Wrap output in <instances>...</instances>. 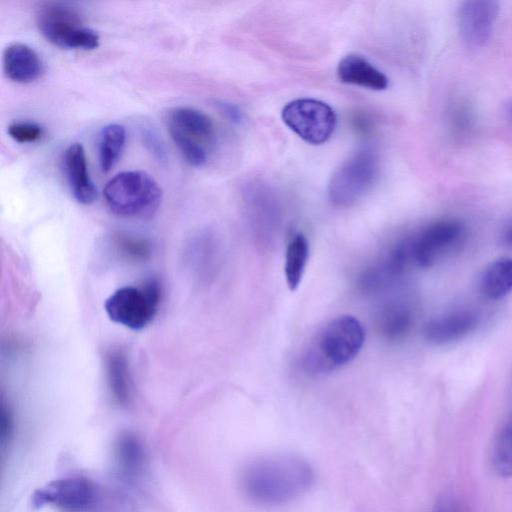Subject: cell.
<instances>
[{
    "instance_id": "6da1fadb",
    "label": "cell",
    "mask_w": 512,
    "mask_h": 512,
    "mask_svg": "<svg viewBox=\"0 0 512 512\" xmlns=\"http://www.w3.org/2000/svg\"><path fill=\"white\" fill-rule=\"evenodd\" d=\"M315 474L304 458L290 453L259 457L245 466L240 484L245 496L261 506H279L302 496Z\"/></svg>"
},
{
    "instance_id": "7a4b0ae2",
    "label": "cell",
    "mask_w": 512,
    "mask_h": 512,
    "mask_svg": "<svg viewBox=\"0 0 512 512\" xmlns=\"http://www.w3.org/2000/svg\"><path fill=\"white\" fill-rule=\"evenodd\" d=\"M365 340L361 322L351 315L337 316L325 323L302 352L300 363L309 375L321 376L348 364Z\"/></svg>"
},
{
    "instance_id": "3957f363",
    "label": "cell",
    "mask_w": 512,
    "mask_h": 512,
    "mask_svg": "<svg viewBox=\"0 0 512 512\" xmlns=\"http://www.w3.org/2000/svg\"><path fill=\"white\" fill-rule=\"evenodd\" d=\"M110 211L126 218H149L158 210L162 190L144 171H123L110 179L103 190Z\"/></svg>"
},
{
    "instance_id": "277c9868",
    "label": "cell",
    "mask_w": 512,
    "mask_h": 512,
    "mask_svg": "<svg viewBox=\"0 0 512 512\" xmlns=\"http://www.w3.org/2000/svg\"><path fill=\"white\" fill-rule=\"evenodd\" d=\"M167 131L185 161L203 166L215 138V126L204 112L188 106L170 108L165 116Z\"/></svg>"
},
{
    "instance_id": "5b68a950",
    "label": "cell",
    "mask_w": 512,
    "mask_h": 512,
    "mask_svg": "<svg viewBox=\"0 0 512 512\" xmlns=\"http://www.w3.org/2000/svg\"><path fill=\"white\" fill-rule=\"evenodd\" d=\"M379 158L375 150L364 147L344 160L328 183V198L338 207H348L360 200L375 183Z\"/></svg>"
},
{
    "instance_id": "8992f818",
    "label": "cell",
    "mask_w": 512,
    "mask_h": 512,
    "mask_svg": "<svg viewBox=\"0 0 512 512\" xmlns=\"http://www.w3.org/2000/svg\"><path fill=\"white\" fill-rule=\"evenodd\" d=\"M36 22L41 34L56 46L82 50L99 46L98 33L86 26L79 11L68 4H45L38 10Z\"/></svg>"
},
{
    "instance_id": "52a82bcc",
    "label": "cell",
    "mask_w": 512,
    "mask_h": 512,
    "mask_svg": "<svg viewBox=\"0 0 512 512\" xmlns=\"http://www.w3.org/2000/svg\"><path fill=\"white\" fill-rule=\"evenodd\" d=\"M161 299V288L154 278L138 286H124L112 293L104 303L111 321L132 330H141L154 319Z\"/></svg>"
},
{
    "instance_id": "ba28073f",
    "label": "cell",
    "mask_w": 512,
    "mask_h": 512,
    "mask_svg": "<svg viewBox=\"0 0 512 512\" xmlns=\"http://www.w3.org/2000/svg\"><path fill=\"white\" fill-rule=\"evenodd\" d=\"M283 122L305 142L320 145L333 135L337 117L325 102L312 98H299L288 102L282 109Z\"/></svg>"
},
{
    "instance_id": "9c48e42d",
    "label": "cell",
    "mask_w": 512,
    "mask_h": 512,
    "mask_svg": "<svg viewBox=\"0 0 512 512\" xmlns=\"http://www.w3.org/2000/svg\"><path fill=\"white\" fill-rule=\"evenodd\" d=\"M464 236L462 223L454 219L435 221L408 237L413 264L433 266L459 245Z\"/></svg>"
},
{
    "instance_id": "30bf717a",
    "label": "cell",
    "mask_w": 512,
    "mask_h": 512,
    "mask_svg": "<svg viewBox=\"0 0 512 512\" xmlns=\"http://www.w3.org/2000/svg\"><path fill=\"white\" fill-rule=\"evenodd\" d=\"M94 484L80 476L63 477L53 480L37 489L32 495L36 508L53 506L66 512H87L96 502Z\"/></svg>"
},
{
    "instance_id": "8fae6325",
    "label": "cell",
    "mask_w": 512,
    "mask_h": 512,
    "mask_svg": "<svg viewBox=\"0 0 512 512\" xmlns=\"http://www.w3.org/2000/svg\"><path fill=\"white\" fill-rule=\"evenodd\" d=\"M499 10L497 1L469 0L460 3L457 9V22L466 46L480 48L486 44Z\"/></svg>"
},
{
    "instance_id": "7c38bea8",
    "label": "cell",
    "mask_w": 512,
    "mask_h": 512,
    "mask_svg": "<svg viewBox=\"0 0 512 512\" xmlns=\"http://www.w3.org/2000/svg\"><path fill=\"white\" fill-rule=\"evenodd\" d=\"M248 219L254 236L262 245L270 244L279 226V210L271 193L260 187L248 194Z\"/></svg>"
},
{
    "instance_id": "4fadbf2b",
    "label": "cell",
    "mask_w": 512,
    "mask_h": 512,
    "mask_svg": "<svg viewBox=\"0 0 512 512\" xmlns=\"http://www.w3.org/2000/svg\"><path fill=\"white\" fill-rule=\"evenodd\" d=\"M478 321V315L473 310L450 311L431 319L424 327V337L432 344H447L472 332Z\"/></svg>"
},
{
    "instance_id": "5bb4252c",
    "label": "cell",
    "mask_w": 512,
    "mask_h": 512,
    "mask_svg": "<svg viewBox=\"0 0 512 512\" xmlns=\"http://www.w3.org/2000/svg\"><path fill=\"white\" fill-rule=\"evenodd\" d=\"M64 169L73 197L83 205L92 204L97 198L87 165L86 154L80 143H73L64 153Z\"/></svg>"
},
{
    "instance_id": "9a60e30c",
    "label": "cell",
    "mask_w": 512,
    "mask_h": 512,
    "mask_svg": "<svg viewBox=\"0 0 512 512\" xmlns=\"http://www.w3.org/2000/svg\"><path fill=\"white\" fill-rule=\"evenodd\" d=\"M2 63L5 75L17 83L33 82L43 72L39 54L32 47L20 42L9 44L4 49Z\"/></svg>"
},
{
    "instance_id": "2e32d148",
    "label": "cell",
    "mask_w": 512,
    "mask_h": 512,
    "mask_svg": "<svg viewBox=\"0 0 512 512\" xmlns=\"http://www.w3.org/2000/svg\"><path fill=\"white\" fill-rule=\"evenodd\" d=\"M337 75L343 83L371 90H385L389 85V80L383 72L356 54L346 55L340 60Z\"/></svg>"
},
{
    "instance_id": "e0dca14e",
    "label": "cell",
    "mask_w": 512,
    "mask_h": 512,
    "mask_svg": "<svg viewBox=\"0 0 512 512\" xmlns=\"http://www.w3.org/2000/svg\"><path fill=\"white\" fill-rule=\"evenodd\" d=\"M480 290L491 300L501 299L512 292V258L500 257L492 261L481 275Z\"/></svg>"
},
{
    "instance_id": "ac0fdd59",
    "label": "cell",
    "mask_w": 512,
    "mask_h": 512,
    "mask_svg": "<svg viewBox=\"0 0 512 512\" xmlns=\"http://www.w3.org/2000/svg\"><path fill=\"white\" fill-rule=\"evenodd\" d=\"M106 375L115 401L126 405L131 398V379L126 356L120 350H111L106 355Z\"/></svg>"
},
{
    "instance_id": "d6986e66",
    "label": "cell",
    "mask_w": 512,
    "mask_h": 512,
    "mask_svg": "<svg viewBox=\"0 0 512 512\" xmlns=\"http://www.w3.org/2000/svg\"><path fill=\"white\" fill-rule=\"evenodd\" d=\"M413 324L411 308L402 302H390L382 307L378 315L381 333L390 340H398L407 335Z\"/></svg>"
},
{
    "instance_id": "ffe728a7",
    "label": "cell",
    "mask_w": 512,
    "mask_h": 512,
    "mask_svg": "<svg viewBox=\"0 0 512 512\" xmlns=\"http://www.w3.org/2000/svg\"><path fill=\"white\" fill-rule=\"evenodd\" d=\"M308 258L307 238L302 233H295L287 244L284 264L285 279L290 290L294 291L300 285Z\"/></svg>"
},
{
    "instance_id": "44dd1931",
    "label": "cell",
    "mask_w": 512,
    "mask_h": 512,
    "mask_svg": "<svg viewBox=\"0 0 512 512\" xmlns=\"http://www.w3.org/2000/svg\"><path fill=\"white\" fill-rule=\"evenodd\" d=\"M115 459L119 471L126 477H136L144 464V449L133 433L121 434L115 443Z\"/></svg>"
},
{
    "instance_id": "7402d4cb",
    "label": "cell",
    "mask_w": 512,
    "mask_h": 512,
    "mask_svg": "<svg viewBox=\"0 0 512 512\" xmlns=\"http://www.w3.org/2000/svg\"><path fill=\"white\" fill-rule=\"evenodd\" d=\"M126 130L118 123H111L102 128L99 137V163L101 170L109 172L118 162L124 149Z\"/></svg>"
},
{
    "instance_id": "603a6c76",
    "label": "cell",
    "mask_w": 512,
    "mask_h": 512,
    "mask_svg": "<svg viewBox=\"0 0 512 512\" xmlns=\"http://www.w3.org/2000/svg\"><path fill=\"white\" fill-rule=\"evenodd\" d=\"M491 462L499 475L512 478V417L496 435L492 445Z\"/></svg>"
},
{
    "instance_id": "cb8c5ba5",
    "label": "cell",
    "mask_w": 512,
    "mask_h": 512,
    "mask_svg": "<svg viewBox=\"0 0 512 512\" xmlns=\"http://www.w3.org/2000/svg\"><path fill=\"white\" fill-rule=\"evenodd\" d=\"M7 133L18 143H33L42 138L44 130L33 121H15L7 127Z\"/></svg>"
},
{
    "instance_id": "d4e9b609",
    "label": "cell",
    "mask_w": 512,
    "mask_h": 512,
    "mask_svg": "<svg viewBox=\"0 0 512 512\" xmlns=\"http://www.w3.org/2000/svg\"><path fill=\"white\" fill-rule=\"evenodd\" d=\"M116 242L126 254L136 259H145L150 253L149 243L141 238L120 233Z\"/></svg>"
},
{
    "instance_id": "484cf974",
    "label": "cell",
    "mask_w": 512,
    "mask_h": 512,
    "mask_svg": "<svg viewBox=\"0 0 512 512\" xmlns=\"http://www.w3.org/2000/svg\"><path fill=\"white\" fill-rule=\"evenodd\" d=\"M13 425V415L11 410L5 404H2L0 422V434L2 442L10 439L13 431Z\"/></svg>"
},
{
    "instance_id": "4316f807",
    "label": "cell",
    "mask_w": 512,
    "mask_h": 512,
    "mask_svg": "<svg viewBox=\"0 0 512 512\" xmlns=\"http://www.w3.org/2000/svg\"><path fill=\"white\" fill-rule=\"evenodd\" d=\"M217 106L219 110L232 122L239 123L242 120V112L241 110L227 102H218Z\"/></svg>"
},
{
    "instance_id": "83f0119b",
    "label": "cell",
    "mask_w": 512,
    "mask_h": 512,
    "mask_svg": "<svg viewBox=\"0 0 512 512\" xmlns=\"http://www.w3.org/2000/svg\"><path fill=\"white\" fill-rule=\"evenodd\" d=\"M432 512H468L466 508L452 499L441 500L435 505Z\"/></svg>"
},
{
    "instance_id": "f1b7e54d",
    "label": "cell",
    "mask_w": 512,
    "mask_h": 512,
    "mask_svg": "<svg viewBox=\"0 0 512 512\" xmlns=\"http://www.w3.org/2000/svg\"><path fill=\"white\" fill-rule=\"evenodd\" d=\"M504 241L507 245L512 247V222L504 231Z\"/></svg>"
},
{
    "instance_id": "f546056e",
    "label": "cell",
    "mask_w": 512,
    "mask_h": 512,
    "mask_svg": "<svg viewBox=\"0 0 512 512\" xmlns=\"http://www.w3.org/2000/svg\"><path fill=\"white\" fill-rule=\"evenodd\" d=\"M509 114L511 115V118H512V104L510 105V108H509Z\"/></svg>"
}]
</instances>
